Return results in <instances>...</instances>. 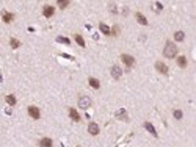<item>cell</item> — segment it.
<instances>
[{
	"instance_id": "4fadbf2b",
	"label": "cell",
	"mask_w": 196,
	"mask_h": 147,
	"mask_svg": "<svg viewBox=\"0 0 196 147\" xmlns=\"http://www.w3.org/2000/svg\"><path fill=\"white\" fill-rule=\"evenodd\" d=\"M39 146L41 147H52V139L50 138H42L39 141Z\"/></svg>"
},
{
	"instance_id": "7402d4cb",
	"label": "cell",
	"mask_w": 196,
	"mask_h": 147,
	"mask_svg": "<svg viewBox=\"0 0 196 147\" xmlns=\"http://www.w3.org/2000/svg\"><path fill=\"white\" fill-rule=\"evenodd\" d=\"M56 41H58V42H61V44H66V45H69V44H71V41H69L68 38H63V36H58V38H56Z\"/></svg>"
},
{
	"instance_id": "9a60e30c",
	"label": "cell",
	"mask_w": 196,
	"mask_h": 147,
	"mask_svg": "<svg viewBox=\"0 0 196 147\" xmlns=\"http://www.w3.org/2000/svg\"><path fill=\"white\" fill-rule=\"evenodd\" d=\"M135 17H137V21L140 22L141 25H148V19H146L144 16L141 14V13H137V14H135Z\"/></svg>"
},
{
	"instance_id": "d4e9b609",
	"label": "cell",
	"mask_w": 196,
	"mask_h": 147,
	"mask_svg": "<svg viewBox=\"0 0 196 147\" xmlns=\"http://www.w3.org/2000/svg\"><path fill=\"white\" fill-rule=\"evenodd\" d=\"M108 8H110L111 13H116V5H115V3H110V5H108Z\"/></svg>"
},
{
	"instance_id": "5bb4252c",
	"label": "cell",
	"mask_w": 196,
	"mask_h": 147,
	"mask_svg": "<svg viewBox=\"0 0 196 147\" xmlns=\"http://www.w3.org/2000/svg\"><path fill=\"white\" fill-rule=\"evenodd\" d=\"M99 30H101L104 35H111V30H110V27L108 25H105V24H99Z\"/></svg>"
},
{
	"instance_id": "8fae6325",
	"label": "cell",
	"mask_w": 196,
	"mask_h": 147,
	"mask_svg": "<svg viewBox=\"0 0 196 147\" xmlns=\"http://www.w3.org/2000/svg\"><path fill=\"white\" fill-rule=\"evenodd\" d=\"M69 116H71V119H72V121H75V122L80 121V114H79L77 110H74V108H69Z\"/></svg>"
},
{
	"instance_id": "e0dca14e",
	"label": "cell",
	"mask_w": 196,
	"mask_h": 147,
	"mask_svg": "<svg viewBox=\"0 0 196 147\" xmlns=\"http://www.w3.org/2000/svg\"><path fill=\"white\" fill-rule=\"evenodd\" d=\"M177 64H179V67H187V58H185V56H179Z\"/></svg>"
},
{
	"instance_id": "7a4b0ae2",
	"label": "cell",
	"mask_w": 196,
	"mask_h": 147,
	"mask_svg": "<svg viewBox=\"0 0 196 147\" xmlns=\"http://www.w3.org/2000/svg\"><path fill=\"white\" fill-rule=\"evenodd\" d=\"M121 59H122V63H124L127 67H132V66L135 64V58H134V56H130V55H127V53H122Z\"/></svg>"
},
{
	"instance_id": "d6986e66",
	"label": "cell",
	"mask_w": 196,
	"mask_h": 147,
	"mask_svg": "<svg viewBox=\"0 0 196 147\" xmlns=\"http://www.w3.org/2000/svg\"><path fill=\"white\" fill-rule=\"evenodd\" d=\"M6 103H8V105H11V106H14L16 105V97L14 96H6Z\"/></svg>"
},
{
	"instance_id": "2e32d148",
	"label": "cell",
	"mask_w": 196,
	"mask_h": 147,
	"mask_svg": "<svg viewBox=\"0 0 196 147\" xmlns=\"http://www.w3.org/2000/svg\"><path fill=\"white\" fill-rule=\"evenodd\" d=\"M88 82H89V85H91V88H94V89H99V86H101L97 78H89Z\"/></svg>"
},
{
	"instance_id": "ac0fdd59",
	"label": "cell",
	"mask_w": 196,
	"mask_h": 147,
	"mask_svg": "<svg viewBox=\"0 0 196 147\" xmlns=\"http://www.w3.org/2000/svg\"><path fill=\"white\" fill-rule=\"evenodd\" d=\"M184 38H185L184 31H176V33H174V39H176V41L181 42V41H184Z\"/></svg>"
},
{
	"instance_id": "3957f363",
	"label": "cell",
	"mask_w": 196,
	"mask_h": 147,
	"mask_svg": "<svg viewBox=\"0 0 196 147\" xmlns=\"http://www.w3.org/2000/svg\"><path fill=\"white\" fill-rule=\"evenodd\" d=\"M89 106H91V99H89V97H80V99H79V108L88 110Z\"/></svg>"
},
{
	"instance_id": "6da1fadb",
	"label": "cell",
	"mask_w": 196,
	"mask_h": 147,
	"mask_svg": "<svg viewBox=\"0 0 196 147\" xmlns=\"http://www.w3.org/2000/svg\"><path fill=\"white\" fill-rule=\"evenodd\" d=\"M163 55L166 56V58H174L176 55H177V47H176L174 42L168 41L166 44H165V49H163Z\"/></svg>"
},
{
	"instance_id": "30bf717a",
	"label": "cell",
	"mask_w": 196,
	"mask_h": 147,
	"mask_svg": "<svg viewBox=\"0 0 196 147\" xmlns=\"http://www.w3.org/2000/svg\"><path fill=\"white\" fill-rule=\"evenodd\" d=\"M144 128H146V130H148V132H149V133H151V135H154V136H155V138H157V136H158V135H157V130H155V128H154V125H152V124H151V122H144Z\"/></svg>"
},
{
	"instance_id": "44dd1931",
	"label": "cell",
	"mask_w": 196,
	"mask_h": 147,
	"mask_svg": "<svg viewBox=\"0 0 196 147\" xmlns=\"http://www.w3.org/2000/svg\"><path fill=\"white\" fill-rule=\"evenodd\" d=\"M9 44H11V47H13V49L21 47V42H19L17 39H14V38H11V39H9Z\"/></svg>"
},
{
	"instance_id": "4316f807",
	"label": "cell",
	"mask_w": 196,
	"mask_h": 147,
	"mask_svg": "<svg viewBox=\"0 0 196 147\" xmlns=\"http://www.w3.org/2000/svg\"><path fill=\"white\" fill-rule=\"evenodd\" d=\"M119 31V28H118V27H115V28H111V33H113V35H116V33H118Z\"/></svg>"
},
{
	"instance_id": "ba28073f",
	"label": "cell",
	"mask_w": 196,
	"mask_h": 147,
	"mask_svg": "<svg viewBox=\"0 0 196 147\" xmlns=\"http://www.w3.org/2000/svg\"><path fill=\"white\" fill-rule=\"evenodd\" d=\"M54 6H50V5H46L44 6V11H42V14H44V17H52L54 16Z\"/></svg>"
},
{
	"instance_id": "9c48e42d",
	"label": "cell",
	"mask_w": 196,
	"mask_h": 147,
	"mask_svg": "<svg viewBox=\"0 0 196 147\" xmlns=\"http://www.w3.org/2000/svg\"><path fill=\"white\" fill-rule=\"evenodd\" d=\"M116 119H122V121H127L129 119V116H127V113H126L124 108H121V110L116 111Z\"/></svg>"
},
{
	"instance_id": "52a82bcc",
	"label": "cell",
	"mask_w": 196,
	"mask_h": 147,
	"mask_svg": "<svg viewBox=\"0 0 196 147\" xmlns=\"http://www.w3.org/2000/svg\"><path fill=\"white\" fill-rule=\"evenodd\" d=\"M28 114L32 116L33 119H39V118H41V113H39V110L36 108V106H28Z\"/></svg>"
},
{
	"instance_id": "cb8c5ba5",
	"label": "cell",
	"mask_w": 196,
	"mask_h": 147,
	"mask_svg": "<svg viewBox=\"0 0 196 147\" xmlns=\"http://www.w3.org/2000/svg\"><path fill=\"white\" fill-rule=\"evenodd\" d=\"M173 114H174V118H176V119H182V116H184L181 110H174V113H173Z\"/></svg>"
},
{
	"instance_id": "484cf974",
	"label": "cell",
	"mask_w": 196,
	"mask_h": 147,
	"mask_svg": "<svg viewBox=\"0 0 196 147\" xmlns=\"http://www.w3.org/2000/svg\"><path fill=\"white\" fill-rule=\"evenodd\" d=\"M155 8H157V11H162V8H163V6H162V3H155Z\"/></svg>"
},
{
	"instance_id": "ffe728a7",
	"label": "cell",
	"mask_w": 196,
	"mask_h": 147,
	"mask_svg": "<svg viewBox=\"0 0 196 147\" xmlns=\"http://www.w3.org/2000/svg\"><path fill=\"white\" fill-rule=\"evenodd\" d=\"M75 42H77V44L80 45V47H85V39L82 38L80 35H75Z\"/></svg>"
},
{
	"instance_id": "5b68a950",
	"label": "cell",
	"mask_w": 196,
	"mask_h": 147,
	"mask_svg": "<svg viewBox=\"0 0 196 147\" xmlns=\"http://www.w3.org/2000/svg\"><path fill=\"white\" fill-rule=\"evenodd\" d=\"M155 69H157L160 74H163V75H166V74H168V66L165 64V63H162V61L155 63Z\"/></svg>"
},
{
	"instance_id": "8992f818",
	"label": "cell",
	"mask_w": 196,
	"mask_h": 147,
	"mask_svg": "<svg viewBox=\"0 0 196 147\" xmlns=\"http://www.w3.org/2000/svg\"><path fill=\"white\" fill-rule=\"evenodd\" d=\"M88 132H89V135H93V136L99 135V125H97L96 122H89V125H88Z\"/></svg>"
},
{
	"instance_id": "603a6c76",
	"label": "cell",
	"mask_w": 196,
	"mask_h": 147,
	"mask_svg": "<svg viewBox=\"0 0 196 147\" xmlns=\"http://www.w3.org/2000/svg\"><path fill=\"white\" fill-rule=\"evenodd\" d=\"M68 5H69V0H58V6H60L61 9H64Z\"/></svg>"
},
{
	"instance_id": "7c38bea8",
	"label": "cell",
	"mask_w": 196,
	"mask_h": 147,
	"mask_svg": "<svg viewBox=\"0 0 196 147\" xmlns=\"http://www.w3.org/2000/svg\"><path fill=\"white\" fill-rule=\"evenodd\" d=\"M13 19H14V14H13V13H8V11L3 13V22H5V24L13 22Z\"/></svg>"
},
{
	"instance_id": "277c9868",
	"label": "cell",
	"mask_w": 196,
	"mask_h": 147,
	"mask_svg": "<svg viewBox=\"0 0 196 147\" xmlns=\"http://www.w3.org/2000/svg\"><path fill=\"white\" fill-rule=\"evenodd\" d=\"M121 75H122V69L119 67L118 64H115V66L111 67V77H113L115 80H119V78H121Z\"/></svg>"
}]
</instances>
